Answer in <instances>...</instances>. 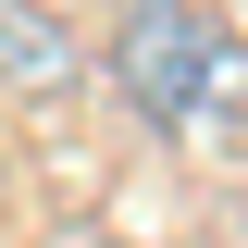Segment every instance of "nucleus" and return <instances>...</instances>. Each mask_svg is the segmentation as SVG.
Returning a JSON list of instances; mask_svg holds the SVG:
<instances>
[{
	"mask_svg": "<svg viewBox=\"0 0 248 248\" xmlns=\"http://www.w3.org/2000/svg\"><path fill=\"white\" fill-rule=\"evenodd\" d=\"M112 87L161 124V137H199L236 87V25L211 0H124L112 25Z\"/></svg>",
	"mask_w": 248,
	"mask_h": 248,
	"instance_id": "nucleus-1",
	"label": "nucleus"
},
{
	"mask_svg": "<svg viewBox=\"0 0 248 248\" xmlns=\"http://www.w3.org/2000/svg\"><path fill=\"white\" fill-rule=\"evenodd\" d=\"M0 75H25V87H62V75H75V37H62L37 0H0Z\"/></svg>",
	"mask_w": 248,
	"mask_h": 248,
	"instance_id": "nucleus-2",
	"label": "nucleus"
}]
</instances>
